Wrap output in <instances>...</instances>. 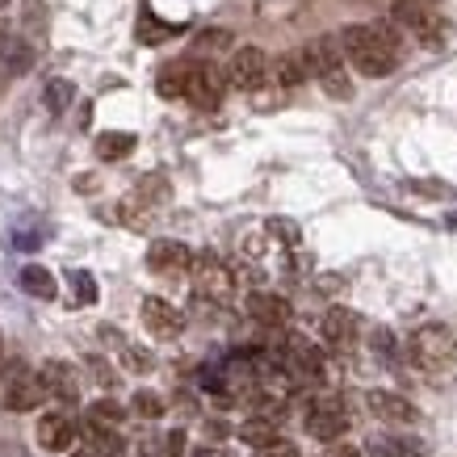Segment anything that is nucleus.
<instances>
[{
	"mask_svg": "<svg viewBox=\"0 0 457 457\" xmlns=\"http://www.w3.org/2000/svg\"><path fill=\"white\" fill-rule=\"evenodd\" d=\"M84 436H88V449H93L97 457H122V449H126L122 436H118L110 424H97V420L84 424Z\"/></svg>",
	"mask_w": 457,
	"mask_h": 457,
	"instance_id": "17",
	"label": "nucleus"
},
{
	"mask_svg": "<svg viewBox=\"0 0 457 457\" xmlns=\"http://www.w3.org/2000/svg\"><path fill=\"white\" fill-rule=\"evenodd\" d=\"M365 407H370L378 420H386V424H411V420H416V407L403 399V395H395V390H370V395H365Z\"/></svg>",
	"mask_w": 457,
	"mask_h": 457,
	"instance_id": "14",
	"label": "nucleus"
},
{
	"mask_svg": "<svg viewBox=\"0 0 457 457\" xmlns=\"http://www.w3.org/2000/svg\"><path fill=\"white\" fill-rule=\"evenodd\" d=\"M17 281H21V290H26L29 298H42V303L55 298V278H51V269H42V264H26V269L17 273Z\"/></svg>",
	"mask_w": 457,
	"mask_h": 457,
	"instance_id": "20",
	"label": "nucleus"
},
{
	"mask_svg": "<svg viewBox=\"0 0 457 457\" xmlns=\"http://www.w3.org/2000/svg\"><path fill=\"white\" fill-rule=\"evenodd\" d=\"M264 76H269V59H264V51H256V46H239L236 55H231V63H227V84L239 88V93L261 88Z\"/></svg>",
	"mask_w": 457,
	"mask_h": 457,
	"instance_id": "9",
	"label": "nucleus"
},
{
	"mask_svg": "<svg viewBox=\"0 0 457 457\" xmlns=\"http://www.w3.org/2000/svg\"><path fill=\"white\" fill-rule=\"evenodd\" d=\"M68 290H71V303L76 306H93L97 303V281L88 269H71L68 273Z\"/></svg>",
	"mask_w": 457,
	"mask_h": 457,
	"instance_id": "23",
	"label": "nucleus"
},
{
	"mask_svg": "<svg viewBox=\"0 0 457 457\" xmlns=\"http://www.w3.org/2000/svg\"><path fill=\"white\" fill-rule=\"evenodd\" d=\"M42 386H46V395L51 399H59L63 407H76V399H80V382H76V370L71 365H63V361H46L38 370Z\"/></svg>",
	"mask_w": 457,
	"mask_h": 457,
	"instance_id": "11",
	"label": "nucleus"
},
{
	"mask_svg": "<svg viewBox=\"0 0 457 457\" xmlns=\"http://www.w3.org/2000/svg\"><path fill=\"white\" fill-rule=\"evenodd\" d=\"M88 370H93V378H97V386H105V390H113L118 386V374H113L105 361H97V357H88Z\"/></svg>",
	"mask_w": 457,
	"mask_h": 457,
	"instance_id": "31",
	"label": "nucleus"
},
{
	"mask_svg": "<svg viewBox=\"0 0 457 457\" xmlns=\"http://www.w3.org/2000/svg\"><path fill=\"white\" fill-rule=\"evenodd\" d=\"M189 278H194V290L202 303H214V306H227L231 303V294H236V273L219 261V256H194V269H189Z\"/></svg>",
	"mask_w": 457,
	"mask_h": 457,
	"instance_id": "4",
	"label": "nucleus"
},
{
	"mask_svg": "<svg viewBox=\"0 0 457 457\" xmlns=\"http://www.w3.org/2000/svg\"><path fill=\"white\" fill-rule=\"evenodd\" d=\"M390 17H395L403 29H411L420 42H428V46H441L445 42V21L432 13L424 0H399V4L390 9Z\"/></svg>",
	"mask_w": 457,
	"mask_h": 457,
	"instance_id": "5",
	"label": "nucleus"
},
{
	"mask_svg": "<svg viewBox=\"0 0 457 457\" xmlns=\"http://www.w3.org/2000/svg\"><path fill=\"white\" fill-rule=\"evenodd\" d=\"M0 68L9 71V76H26L34 68V51H29L26 38H4L0 46Z\"/></svg>",
	"mask_w": 457,
	"mask_h": 457,
	"instance_id": "19",
	"label": "nucleus"
},
{
	"mask_svg": "<svg viewBox=\"0 0 457 457\" xmlns=\"http://www.w3.org/2000/svg\"><path fill=\"white\" fill-rule=\"evenodd\" d=\"M147 264H152V273H160V278H180V273L194 269V252L185 248L180 239H155L152 248H147Z\"/></svg>",
	"mask_w": 457,
	"mask_h": 457,
	"instance_id": "10",
	"label": "nucleus"
},
{
	"mask_svg": "<svg viewBox=\"0 0 457 457\" xmlns=\"http://www.w3.org/2000/svg\"><path fill=\"white\" fill-rule=\"evenodd\" d=\"M139 457H168L164 441H143V445H139Z\"/></svg>",
	"mask_w": 457,
	"mask_h": 457,
	"instance_id": "39",
	"label": "nucleus"
},
{
	"mask_svg": "<svg viewBox=\"0 0 457 457\" xmlns=\"http://www.w3.org/2000/svg\"><path fill=\"white\" fill-rule=\"evenodd\" d=\"M164 449H168V457H180V453H185V432H180V428L168 432V436H164Z\"/></svg>",
	"mask_w": 457,
	"mask_h": 457,
	"instance_id": "36",
	"label": "nucleus"
},
{
	"mask_svg": "<svg viewBox=\"0 0 457 457\" xmlns=\"http://www.w3.org/2000/svg\"><path fill=\"white\" fill-rule=\"evenodd\" d=\"M306 432L315 436V441H340L348 432V411L340 399H315L311 403V411H306Z\"/></svg>",
	"mask_w": 457,
	"mask_h": 457,
	"instance_id": "8",
	"label": "nucleus"
},
{
	"mask_svg": "<svg viewBox=\"0 0 457 457\" xmlns=\"http://www.w3.org/2000/svg\"><path fill=\"white\" fill-rule=\"evenodd\" d=\"M177 34H180V26H172V21H160V17L147 13V9H143L139 21H135V38H139L143 46H160V42L177 38Z\"/></svg>",
	"mask_w": 457,
	"mask_h": 457,
	"instance_id": "18",
	"label": "nucleus"
},
{
	"mask_svg": "<svg viewBox=\"0 0 457 457\" xmlns=\"http://www.w3.org/2000/svg\"><path fill=\"white\" fill-rule=\"evenodd\" d=\"M42 399H46V386H42V378L29 374L26 365L17 361L13 370L4 374V407H9V411H34Z\"/></svg>",
	"mask_w": 457,
	"mask_h": 457,
	"instance_id": "7",
	"label": "nucleus"
},
{
	"mask_svg": "<svg viewBox=\"0 0 457 457\" xmlns=\"http://www.w3.org/2000/svg\"><path fill=\"white\" fill-rule=\"evenodd\" d=\"M261 457H298V445L294 441H273L269 449H261Z\"/></svg>",
	"mask_w": 457,
	"mask_h": 457,
	"instance_id": "35",
	"label": "nucleus"
},
{
	"mask_svg": "<svg viewBox=\"0 0 457 457\" xmlns=\"http://www.w3.org/2000/svg\"><path fill=\"white\" fill-rule=\"evenodd\" d=\"M222 46H231V34H227V29H210V34H202V51H222Z\"/></svg>",
	"mask_w": 457,
	"mask_h": 457,
	"instance_id": "34",
	"label": "nucleus"
},
{
	"mask_svg": "<svg viewBox=\"0 0 457 457\" xmlns=\"http://www.w3.org/2000/svg\"><path fill=\"white\" fill-rule=\"evenodd\" d=\"M13 244L21 252H34L42 244V231H38V227H17V231H13Z\"/></svg>",
	"mask_w": 457,
	"mask_h": 457,
	"instance_id": "32",
	"label": "nucleus"
},
{
	"mask_svg": "<svg viewBox=\"0 0 457 457\" xmlns=\"http://www.w3.org/2000/svg\"><path fill=\"white\" fill-rule=\"evenodd\" d=\"M248 315L264 328H281L286 319H290V303L281 298V294H269V290H256L248 294Z\"/></svg>",
	"mask_w": 457,
	"mask_h": 457,
	"instance_id": "15",
	"label": "nucleus"
},
{
	"mask_svg": "<svg viewBox=\"0 0 457 457\" xmlns=\"http://www.w3.org/2000/svg\"><path fill=\"white\" fill-rule=\"evenodd\" d=\"M319 332H323V340L332 348H348L353 336H357V315H353L348 306H332V311L323 315V323H319Z\"/></svg>",
	"mask_w": 457,
	"mask_h": 457,
	"instance_id": "16",
	"label": "nucleus"
},
{
	"mask_svg": "<svg viewBox=\"0 0 457 457\" xmlns=\"http://www.w3.org/2000/svg\"><path fill=\"white\" fill-rule=\"evenodd\" d=\"M0 4H4V0H0Z\"/></svg>",
	"mask_w": 457,
	"mask_h": 457,
	"instance_id": "42",
	"label": "nucleus"
},
{
	"mask_svg": "<svg viewBox=\"0 0 457 457\" xmlns=\"http://www.w3.org/2000/svg\"><path fill=\"white\" fill-rule=\"evenodd\" d=\"M378 457H399V453H424V445H416V441H403V436H378L374 445H370Z\"/></svg>",
	"mask_w": 457,
	"mask_h": 457,
	"instance_id": "28",
	"label": "nucleus"
},
{
	"mask_svg": "<svg viewBox=\"0 0 457 457\" xmlns=\"http://www.w3.org/2000/svg\"><path fill=\"white\" fill-rule=\"evenodd\" d=\"M0 365H4V345H0Z\"/></svg>",
	"mask_w": 457,
	"mask_h": 457,
	"instance_id": "41",
	"label": "nucleus"
},
{
	"mask_svg": "<svg viewBox=\"0 0 457 457\" xmlns=\"http://www.w3.org/2000/svg\"><path fill=\"white\" fill-rule=\"evenodd\" d=\"M239 441L256 445V449H269L273 441H281L278 436V420H264V416H252L239 424Z\"/></svg>",
	"mask_w": 457,
	"mask_h": 457,
	"instance_id": "21",
	"label": "nucleus"
},
{
	"mask_svg": "<svg viewBox=\"0 0 457 457\" xmlns=\"http://www.w3.org/2000/svg\"><path fill=\"white\" fill-rule=\"evenodd\" d=\"M76 420L68 416V411H46V416L38 420V445L42 449H71L76 445Z\"/></svg>",
	"mask_w": 457,
	"mask_h": 457,
	"instance_id": "13",
	"label": "nucleus"
},
{
	"mask_svg": "<svg viewBox=\"0 0 457 457\" xmlns=\"http://www.w3.org/2000/svg\"><path fill=\"white\" fill-rule=\"evenodd\" d=\"M340 46H345V59L365 76H390L399 68V34L382 21H370V26H348L340 29Z\"/></svg>",
	"mask_w": 457,
	"mask_h": 457,
	"instance_id": "1",
	"label": "nucleus"
},
{
	"mask_svg": "<svg viewBox=\"0 0 457 457\" xmlns=\"http://www.w3.org/2000/svg\"><path fill=\"white\" fill-rule=\"evenodd\" d=\"M130 411H135V416H143V420H160V416H164V399H160L155 390H135Z\"/></svg>",
	"mask_w": 457,
	"mask_h": 457,
	"instance_id": "27",
	"label": "nucleus"
},
{
	"mask_svg": "<svg viewBox=\"0 0 457 457\" xmlns=\"http://www.w3.org/2000/svg\"><path fill=\"white\" fill-rule=\"evenodd\" d=\"M306 68H311V76L323 84V93H328V97H353L340 38H315L311 42V46H306Z\"/></svg>",
	"mask_w": 457,
	"mask_h": 457,
	"instance_id": "2",
	"label": "nucleus"
},
{
	"mask_svg": "<svg viewBox=\"0 0 457 457\" xmlns=\"http://www.w3.org/2000/svg\"><path fill=\"white\" fill-rule=\"evenodd\" d=\"M189 457H227V449H219V445H197Z\"/></svg>",
	"mask_w": 457,
	"mask_h": 457,
	"instance_id": "40",
	"label": "nucleus"
},
{
	"mask_svg": "<svg viewBox=\"0 0 457 457\" xmlns=\"http://www.w3.org/2000/svg\"><path fill=\"white\" fill-rule=\"evenodd\" d=\"M135 152V135H126V130H105L97 139V155L101 160H122V155Z\"/></svg>",
	"mask_w": 457,
	"mask_h": 457,
	"instance_id": "22",
	"label": "nucleus"
},
{
	"mask_svg": "<svg viewBox=\"0 0 457 457\" xmlns=\"http://www.w3.org/2000/svg\"><path fill=\"white\" fill-rule=\"evenodd\" d=\"M122 361L130 370H152V353H143V348H135V345H122Z\"/></svg>",
	"mask_w": 457,
	"mask_h": 457,
	"instance_id": "33",
	"label": "nucleus"
},
{
	"mask_svg": "<svg viewBox=\"0 0 457 457\" xmlns=\"http://www.w3.org/2000/svg\"><path fill=\"white\" fill-rule=\"evenodd\" d=\"M222 88H227V76L214 71L210 63H189L185 71V101L197 105V110H214L222 101Z\"/></svg>",
	"mask_w": 457,
	"mask_h": 457,
	"instance_id": "6",
	"label": "nucleus"
},
{
	"mask_svg": "<svg viewBox=\"0 0 457 457\" xmlns=\"http://www.w3.org/2000/svg\"><path fill=\"white\" fill-rule=\"evenodd\" d=\"M42 97H46V110L51 113H68L71 101H76V88H71V80H51Z\"/></svg>",
	"mask_w": 457,
	"mask_h": 457,
	"instance_id": "26",
	"label": "nucleus"
},
{
	"mask_svg": "<svg viewBox=\"0 0 457 457\" xmlns=\"http://www.w3.org/2000/svg\"><path fill=\"white\" fill-rule=\"evenodd\" d=\"M185 71H189V63H168L160 71V80H155L160 97H185Z\"/></svg>",
	"mask_w": 457,
	"mask_h": 457,
	"instance_id": "25",
	"label": "nucleus"
},
{
	"mask_svg": "<svg viewBox=\"0 0 457 457\" xmlns=\"http://www.w3.org/2000/svg\"><path fill=\"white\" fill-rule=\"evenodd\" d=\"M328 457H365V453H361L357 445H348V441H336L332 449H328Z\"/></svg>",
	"mask_w": 457,
	"mask_h": 457,
	"instance_id": "38",
	"label": "nucleus"
},
{
	"mask_svg": "<svg viewBox=\"0 0 457 457\" xmlns=\"http://www.w3.org/2000/svg\"><path fill=\"white\" fill-rule=\"evenodd\" d=\"M269 236H278L286 248H298V244H303V231H298V222H290V219H269Z\"/></svg>",
	"mask_w": 457,
	"mask_h": 457,
	"instance_id": "29",
	"label": "nucleus"
},
{
	"mask_svg": "<svg viewBox=\"0 0 457 457\" xmlns=\"http://www.w3.org/2000/svg\"><path fill=\"white\" fill-rule=\"evenodd\" d=\"M306 76H311V68H306V51H290V55L278 59V80L286 84V88L303 84Z\"/></svg>",
	"mask_w": 457,
	"mask_h": 457,
	"instance_id": "24",
	"label": "nucleus"
},
{
	"mask_svg": "<svg viewBox=\"0 0 457 457\" xmlns=\"http://www.w3.org/2000/svg\"><path fill=\"white\" fill-rule=\"evenodd\" d=\"M122 416H126V411H122V407H118L113 399H97L93 407H88V420H97V424H110V428H113V424H118Z\"/></svg>",
	"mask_w": 457,
	"mask_h": 457,
	"instance_id": "30",
	"label": "nucleus"
},
{
	"mask_svg": "<svg viewBox=\"0 0 457 457\" xmlns=\"http://www.w3.org/2000/svg\"><path fill=\"white\" fill-rule=\"evenodd\" d=\"M411 361H416L420 370H428V374H441L457 361V336L445 328V323H424L416 336H411V345H407Z\"/></svg>",
	"mask_w": 457,
	"mask_h": 457,
	"instance_id": "3",
	"label": "nucleus"
},
{
	"mask_svg": "<svg viewBox=\"0 0 457 457\" xmlns=\"http://www.w3.org/2000/svg\"><path fill=\"white\" fill-rule=\"evenodd\" d=\"M143 323H147V332L160 336V340H172V336H180V328H185V315H180L172 303H164V298H143Z\"/></svg>",
	"mask_w": 457,
	"mask_h": 457,
	"instance_id": "12",
	"label": "nucleus"
},
{
	"mask_svg": "<svg viewBox=\"0 0 457 457\" xmlns=\"http://www.w3.org/2000/svg\"><path fill=\"white\" fill-rule=\"evenodd\" d=\"M374 348L382 353V357H395V336L382 328V332H374Z\"/></svg>",
	"mask_w": 457,
	"mask_h": 457,
	"instance_id": "37",
	"label": "nucleus"
}]
</instances>
